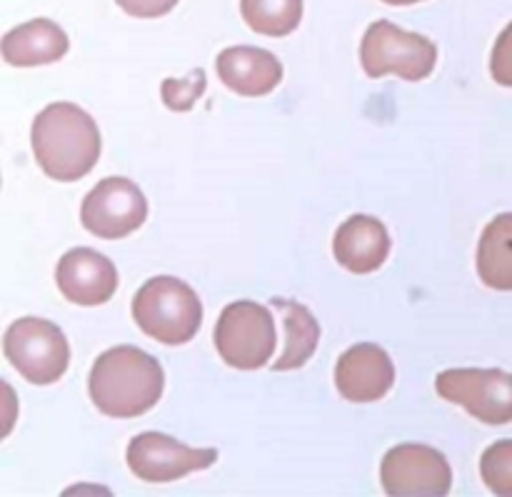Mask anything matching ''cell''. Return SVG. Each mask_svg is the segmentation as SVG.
<instances>
[{"label": "cell", "instance_id": "6da1fadb", "mask_svg": "<svg viewBox=\"0 0 512 497\" xmlns=\"http://www.w3.org/2000/svg\"><path fill=\"white\" fill-rule=\"evenodd\" d=\"M30 140L40 170L60 183L85 178L103 150L98 125L75 103H50L40 110Z\"/></svg>", "mask_w": 512, "mask_h": 497}, {"label": "cell", "instance_id": "7a4b0ae2", "mask_svg": "<svg viewBox=\"0 0 512 497\" xmlns=\"http://www.w3.org/2000/svg\"><path fill=\"white\" fill-rule=\"evenodd\" d=\"M165 375L153 355L135 345L110 348L95 360L88 390L95 408L108 418H138L163 398Z\"/></svg>", "mask_w": 512, "mask_h": 497}, {"label": "cell", "instance_id": "3957f363", "mask_svg": "<svg viewBox=\"0 0 512 497\" xmlns=\"http://www.w3.org/2000/svg\"><path fill=\"white\" fill-rule=\"evenodd\" d=\"M133 320L148 338L185 345L198 335L203 303L188 283L170 275L150 278L133 298Z\"/></svg>", "mask_w": 512, "mask_h": 497}, {"label": "cell", "instance_id": "277c9868", "mask_svg": "<svg viewBox=\"0 0 512 497\" xmlns=\"http://www.w3.org/2000/svg\"><path fill=\"white\" fill-rule=\"evenodd\" d=\"M360 63L370 78L398 75L410 83H418L435 70L438 48L425 35L403 30L390 20H375L365 30Z\"/></svg>", "mask_w": 512, "mask_h": 497}, {"label": "cell", "instance_id": "5b68a950", "mask_svg": "<svg viewBox=\"0 0 512 497\" xmlns=\"http://www.w3.org/2000/svg\"><path fill=\"white\" fill-rule=\"evenodd\" d=\"M213 340L225 365L235 370H260L268 365L278 345L273 313L253 300L230 303L220 313Z\"/></svg>", "mask_w": 512, "mask_h": 497}, {"label": "cell", "instance_id": "8992f818", "mask_svg": "<svg viewBox=\"0 0 512 497\" xmlns=\"http://www.w3.org/2000/svg\"><path fill=\"white\" fill-rule=\"evenodd\" d=\"M8 363L33 385H53L65 375L70 348L63 330L43 318H20L5 330Z\"/></svg>", "mask_w": 512, "mask_h": 497}, {"label": "cell", "instance_id": "52a82bcc", "mask_svg": "<svg viewBox=\"0 0 512 497\" xmlns=\"http://www.w3.org/2000/svg\"><path fill=\"white\" fill-rule=\"evenodd\" d=\"M435 390L448 403L485 425L512 423V375L490 368H453L435 378Z\"/></svg>", "mask_w": 512, "mask_h": 497}, {"label": "cell", "instance_id": "ba28073f", "mask_svg": "<svg viewBox=\"0 0 512 497\" xmlns=\"http://www.w3.org/2000/svg\"><path fill=\"white\" fill-rule=\"evenodd\" d=\"M380 480L393 497H443L453 488V470L440 450L405 443L385 453Z\"/></svg>", "mask_w": 512, "mask_h": 497}, {"label": "cell", "instance_id": "9c48e42d", "mask_svg": "<svg viewBox=\"0 0 512 497\" xmlns=\"http://www.w3.org/2000/svg\"><path fill=\"white\" fill-rule=\"evenodd\" d=\"M148 218L143 190L128 178H105L85 195L80 220L98 238L118 240L140 230Z\"/></svg>", "mask_w": 512, "mask_h": 497}, {"label": "cell", "instance_id": "30bf717a", "mask_svg": "<svg viewBox=\"0 0 512 497\" xmlns=\"http://www.w3.org/2000/svg\"><path fill=\"white\" fill-rule=\"evenodd\" d=\"M218 460L213 448H188L163 433H140L128 445V468L145 483H173Z\"/></svg>", "mask_w": 512, "mask_h": 497}, {"label": "cell", "instance_id": "8fae6325", "mask_svg": "<svg viewBox=\"0 0 512 497\" xmlns=\"http://www.w3.org/2000/svg\"><path fill=\"white\" fill-rule=\"evenodd\" d=\"M55 283L65 300L83 308L108 303L118 290V270L113 260L90 248H75L60 258Z\"/></svg>", "mask_w": 512, "mask_h": 497}, {"label": "cell", "instance_id": "7c38bea8", "mask_svg": "<svg viewBox=\"0 0 512 497\" xmlns=\"http://www.w3.org/2000/svg\"><path fill=\"white\" fill-rule=\"evenodd\" d=\"M395 383L390 355L375 343H360L345 350L335 368V388L350 403H378Z\"/></svg>", "mask_w": 512, "mask_h": 497}, {"label": "cell", "instance_id": "4fadbf2b", "mask_svg": "<svg viewBox=\"0 0 512 497\" xmlns=\"http://www.w3.org/2000/svg\"><path fill=\"white\" fill-rule=\"evenodd\" d=\"M220 80L225 88L238 95L258 98L275 90L283 80V65L270 50L255 45H233L225 48L215 60Z\"/></svg>", "mask_w": 512, "mask_h": 497}, {"label": "cell", "instance_id": "5bb4252c", "mask_svg": "<svg viewBox=\"0 0 512 497\" xmlns=\"http://www.w3.org/2000/svg\"><path fill=\"white\" fill-rule=\"evenodd\" d=\"M335 260L355 275H368L380 270L388 260L390 235L388 228L373 215H353L338 228L333 238Z\"/></svg>", "mask_w": 512, "mask_h": 497}, {"label": "cell", "instance_id": "9a60e30c", "mask_svg": "<svg viewBox=\"0 0 512 497\" xmlns=\"http://www.w3.org/2000/svg\"><path fill=\"white\" fill-rule=\"evenodd\" d=\"M68 45V35L58 23L48 18H35L8 30L0 50L8 65L35 68V65H48L63 58L68 53Z\"/></svg>", "mask_w": 512, "mask_h": 497}, {"label": "cell", "instance_id": "2e32d148", "mask_svg": "<svg viewBox=\"0 0 512 497\" xmlns=\"http://www.w3.org/2000/svg\"><path fill=\"white\" fill-rule=\"evenodd\" d=\"M478 275L490 290H512V213L485 225L478 245Z\"/></svg>", "mask_w": 512, "mask_h": 497}, {"label": "cell", "instance_id": "e0dca14e", "mask_svg": "<svg viewBox=\"0 0 512 497\" xmlns=\"http://www.w3.org/2000/svg\"><path fill=\"white\" fill-rule=\"evenodd\" d=\"M273 305L283 308L285 315V350L275 363V370H298L313 358L320 340V325L305 305L293 303V300H273Z\"/></svg>", "mask_w": 512, "mask_h": 497}, {"label": "cell", "instance_id": "ac0fdd59", "mask_svg": "<svg viewBox=\"0 0 512 497\" xmlns=\"http://www.w3.org/2000/svg\"><path fill=\"white\" fill-rule=\"evenodd\" d=\"M240 13L255 33L283 38L303 20V0H240Z\"/></svg>", "mask_w": 512, "mask_h": 497}, {"label": "cell", "instance_id": "d6986e66", "mask_svg": "<svg viewBox=\"0 0 512 497\" xmlns=\"http://www.w3.org/2000/svg\"><path fill=\"white\" fill-rule=\"evenodd\" d=\"M480 478L493 495L512 497V440L493 443L480 458Z\"/></svg>", "mask_w": 512, "mask_h": 497}, {"label": "cell", "instance_id": "ffe728a7", "mask_svg": "<svg viewBox=\"0 0 512 497\" xmlns=\"http://www.w3.org/2000/svg\"><path fill=\"white\" fill-rule=\"evenodd\" d=\"M203 90H205V73L203 70H190L183 80H175V78L165 80L163 103L168 105L170 110L185 113V110L193 108V103L203 95Z\"/></svg>", "mask_w": 512, "mask_h": 497}, {"label": "cell", "instance_id": "44dd1931", "mask_svg": "<svg viewBox=\"0 0 512 497\" xmlns=\"http://www.w3.org/2000/svg\"><path fill=\"white\" fill-rule=\"evenodd\" d=\"M490 73H493L495 83H500L503 88H512V23L495 40Z\"/></svg>", "mask_w": 512, "mask_h": 497}, {"label": "cell", "instance_id": "7402d4cb", "mask_svg": "<svg viewBox=\"0 0 512 497\" xmlns=\"http://www.w3.org/2000/svg\"><path fill=\"white\" fill-rule=\"evenodd\" d=\"M120 8L135 18H160L178 5V0H115Z\"/></svg>", "mask_w": 512, "mask_h": 497}, {"label": "cell", "instance_id": "603a6c76", "mask_svg": "<svg viewBox=\"0 0 512 497\" xmlns=\"http://www.w3.org/2000/svg\"><path fill=\"white\" fill-rule=\"evenodd\" d=\"M388 5H415V3H423V0H383Z\"/></svg>", "mask_w": 512, "mask_h": 497}]
</instances>
